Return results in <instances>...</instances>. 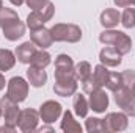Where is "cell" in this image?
<instances>
[{
	"label": "cell",
	"mask_w": 135,
	"mask_h": 133,
	"mask_svg": "<svg viewBox=\"0 0 135 133\" xmlns=\"http://www.w3.org/2000/svg\"><path fill=\"white\" fill-rule=\"evenodd\" d=\"M50 33L54 41H60V42H79L82 39L80 27L74 24H55L50 28Z\"/></svg>",
	"instance_id": "1"
},
{
	"label": "cell",
	"mask_w": 135,
	"mask_h": 133,
	"mask_svg": "<svg viewBox=\"0 0 135 133\" xmlns=\"http://www.w3.org/2000/svg\"><path fill=\"white\" fill-rule=\"evenodd\" d=\"M54 11H55V6L52 2H47L42 8L39 9H33L28 16H27V27L30 30H36L39 27H44L46 22H49L54 16Z\"/></svg>",
	"instance_id": "2"
},
{
	"label": "cell",
	"mask_w": 135,
	"mask_h": 133,
	"mask_svg": "<svg viewBox=\"0 0 135 133\" xmlns=\"http://www.w3.org/2000/svg\"><path fill=\"white\" fill-rule=\"evenodd\" d=\"M6 96L16 103H21L28 96V81L22 77H13L8 81V91Z\"/></svg>",
	"instance_id": "3"
},
{
	"label": "cell",
	"mask_w": 135,
	"mask_h": 133,
	"mask_svg": "<svg viewBox=\"0 0 135 133\" xmlns=\"http://www.w3.org/2000/svg\"><path fill=\"white\" fill-rule=\"evenodd\" d=\"M0 110H2L5 124L11 125V127H17V121H19V114H21L17 103L14 100H11L8 96H3L0 99Z\"/></svg>",
	"instance_id": "4"
},
{
	"label": "cell",
	"mask_w": 135,
	"mask_h": 133,
	"mask_svg": "<svg viewBox=\"0 0 135 133\" xmlns=\"http://www.w3.org/2000/svg\"><path fill=\"white\" fill-rule=\"evenodd\" d=\"M116 105L127 114V116H135V94L127 89V88H119L113 93Z\"/></svg>",
	"instance_id": "5"
},
{
	"label": "cell",
	"mask_w": 135,
	"mask_h": 133,
	"mask_svg": "<svg viewBox=\"0 0 135 133\" xmlns=\"http://www.w3.org/2000/svg\"><path fill=\"white\" fill-rule=\"evenodd\" d=\"M129 125V119H127V114L123 111V113H108L104 119V127H105V132H124Z\"/></svg>",
	"instance_id": "6"
},
{
	"label": "cell",
	"mask_w": 135,
	"mask_h": 133,
	"mask_svg": "<svg viewBox=\"0 0 135 133\" xmlns=\"http://www.w3.org/2000/svg\"><path fill=\"white\" fill-rule=\"evenodd\" d=\"M74 75V61L69 55H58L55 60V80L63 78H72Z\"/></svg>",
	"instance_id": "7"
},
{
	"label": "cell",
	"mask_w": 135,
	"mask_h": 133,
	"mask_svg": "<svg viewBox=\"0 0 135 133\" xmlns=\"http://www.w3.org/2000/svg\"><path fill=\"white\" fill-rule=\"evenodd\" d=\"M38 122H39V111H35L32 108L22 110L19 114V121H17V127L25 133L35 132L38 129Z\"/></svg>",
	"instance_id": "8"
},
{
	"label": "cell",
	"mask_w": 135,
	"mask_h": 133,
	"mask_svg": "<svg viewBox=\"0 0 135 133\" xmlns=\"http://www.w3.org/2000/svg\"><path fill=\"white\" fill-rule=\"evenodd\" d=\"M61 105L55 100H47L39 106V117L42 119V122L46 124H52L55 121H58V117L61 116Z\"/></svg>",
	"instance_id": "9"
},
{
	"label": "cell",
	"mask_w": 135,
	"mask_h": 133,
	"mask_svg": "<svg viewBox=\"0 0 135 133\" xmlns=\"http://www.w3.org/2000/svg\"><path fill=\"white\" fill-rule=\"evenodd\" d=\"M30 39L36 47L39 49H49L52 44H54V38H52V33L49 28L46 27H39L36 30H30Z\"/></svg>",
	"instance_id": "10"
},
{
	"label": "cell",
	"mask_w": 135,
	"mask_h": 133,
	"mask_svg": "<svg viewBox=\"0 0 135 133\" xmlns=\"http://www.w3.org/2000/svg\"><path fill=\"white\" fill-rule=\"evenodd\" d=\"M90 110L96 111V113H105L107 106H108V96L104 89H94L93 93H90V99H88Z\"/></svg>",
	"instance_id": "11"
},
{
	"label": "cell",
	"mask_w": 135,
	"mask_h": 133,
	"mask_svg": "<svg viewBox=\"0 0 135 133\" xmlns=\"http://www.w3.org/2000/svg\"><path fill=\"white\" fill-rule=\"evenodd\" d=\"M75 91H77V78L75 77H72V78H63V80H55L54 93L57 96L69 97V96H74Z\"/></svg>",
	"instance_id": "12"
},
{
	"label": "cell",
	"mask_w": 135,
	"mask_h": 133,
	"mask_svg": "<svg viewBox=\"0 0 135 133\" xmlns=\"http://www.w3.org/2000/svg\"><path fill=\"white\" fill-rule=\"evenodd\" d=\"M123 55L112 45H108V47H104L101 50V53H99V60H101V63L104 66L107 67H116L121 64V61H123V58H121Z\"/></svg>",
	"instance_id": "13"
},
{
	"label": "cell",
	"mask_w": 135,
	"mask_h": 133,
	"mask_svg": "<svg viewBox=\"0 0 135 133\" xmlns=\"http://www.w3.org/2000/svg\"><path fill=\"white\" fill-rule=\"evenodd\" d=\"M3 28V36L8 39V41H17L21 39L24 34H25V25L17 19V21H13L9 24H6Z\"/></svg>",
	"instance_id": "14"
},
{
	"label": "cell",
	"mask_w": 135,
	"mask_h": 133,
	"mask_svg": "<svg viewBox=\"0 0 135 133\" xmlns=\"http://www.w3.org/2000/svg\"><path fill=\"white\" fill-rule=\"evenodd\" d=\"M27 78H28V83L35 86V88H41L46 85L47 81V74L42 67H36V66H32L27 69Z\"/></svg>",
	"instance_id": "15"
},
{
	"label": "cell",
	"mask_w": 135,
	"mask_h": 133,
	"mask_svg": "<svg viewBox=\"0 0 135 133\" xmlns=\"http://www.w3.org/2000/svg\"><path fill=\"white\" fill-rule=\"evenodd\" d=\"M35 47H36V45H35L32 41H27V42L17 45V49H16V58H17L21 63H24V64H30L35 52H36Z\"/></svg>",
	"instance_id": "16"
},
{
	"label": "cell",
	"mask_w": 135,
	"mask_h": 133,
	"mask_svg": "<svg viewBox=\"0 0 135 133\" xmlns=\"http://www.w3.org/2000/svg\"><path fill=\"white\" fill-rule=\"evenodd\" d=\"M121 22V14L118 9L108 8L101 13V25L104 28H115Z\"/></svg>",
	"instance_id": "17"
},
{
	"label": "cell",
	"mask_w": 135,
	"mask_h": 133,
	"mask_svg": "<svg viewBox=\"0 0 135 133\" xmlns=\"http://www.w3.org/2000/svg\"><path fill=\"white\" fill-rule=\"evenodd\" d=\"M61 130L65 133H82V125L74 119L71 111L63 113V119H61Z\"/></svg>",
	"instance_id": "18"
},
{
	"label": "cell",
	"mask_w": 135,
	"mask_h": 133,
	"mask_svg": "<svg viewBox=\"0 0 135 133\" xmlns=\"http://www.w3.org/2000/svg\"><path fill=\"white\" fill-rule=\"evenodd\" d=\"M16 64V53L8 49H0V72H6Z\"/></svg>",
	"instance_id": "19"
},
{
	"label": "cell",
	"mask_w": 135,
	"mask_h": 133,
	"mask_svg": "<svg viewBox=\"0 0 135 133\" xmlns=\"http://www.w3.org/2000/svg\"><path fill=\"white\" fill-rule=\"evenodd\" d=\"M113 47H115L121 55H126V53H129L131 49H132V39H131L126 33L119 32V33H118V38H116V41L113 42Z\"/></svg>",
	"instance_id": "20"
},
{
	"label": "cell",
	"mask_w": 135,
	"mask_h": 133,
	"mask_svg": "<svg viewBox=\"0 0 135 133\" xmlns=\"http://www.w3.org/2000/svg\"><path fill=\"white\" fill-rule=\"evenodd\" d=\"M74 75H75V78H77L80 83L85 81L88 77L93 75L91 64H90L88 61H80V63H77V64L74 66Z\"/></svg>",
	"instance_id": "21"
},
{
	"label": "cell",
	"mask_w": 135,
	"mask_h": 133,
	"mask_svg": "<svg viewBox=\"0 0 135 133\" xmlns=\"http://www.w3.org/2000/svg\"><path fill=\"white\" fill-rule=\"evenodd\" d=\"M50 61H52L50 53L46 52L44 49H41V50H36V52H35V55H33V58H32V61H30V64H32V66H36V67L46 69V67L50 64Z\"/></svg>",
	"instance_id": "22"
},
{
	"label": "cell",
	"mask_w": 135,
	"mask_h": 133,
	"mask_svg": "<svg viewBox=\"0 0 135 133\" xmlns=\"http://www.w3.org/2000/svg\"><path fill=\"white\" fill-rule=\"evenodd\" d=\"M88 110H90V105H88V100L85 99L83 94H75L74 97V111L79 117H86L88 114Z\"/></svg>",
	"instance_id": "23"
},
{
	"label": "cell",
	"mask_w": 135,
	"mask_h": 133,
	"mask_svg": "<svg viewBox=\"0 0 135 133\" xmlns=\"http://www.w3.org/2000/svg\"><path fill=\"white\" fill-rule=\"evenodd\" d=\"M105 86H107V89L112 91V93H115L116 89L123 88V74H119V72H110Z\"/></svg>",
	"instance_id": "24"
},
{
	"label": "cell",
	"mask_w": 135,
	"mask_h": 133,
	"mask_svg": "<svg viewBox=\"0 0 135 133\" xmlns=\"http://www.w3.org/2000/svg\"><path fill=\"white\" fill-rule=\"evenodd\" d=\"M108 74H110V70L107 69V66H104V64H98V66L94 67V72H93V77H94V80L98 81V85L99 86H105V83H107V78H108Z\"/></svg>",
	"instance_id": "25"
},
{
	"label": "cell",
	"mask_w": 135,
	"mask_h": 133,
	"mask_svg": "<svg viewBox=\"0 0 135 133\" xmlns=\"http://www.w3.org/2000/svg\"><path fill=\"white\" fill-rule=\"evenodd\" d=\"M86 132L90 133H101L105 132V127H104V119H99V117H88L86 119Z\"/></svg>",
	"instance_id": "26"
},
{
	"label": "cell",
	"mask_w": 135,
	"mask_h": 133,
	"mask_svg": "<svg viewBox=\"0 0 135 133\" xmlns=\"http://www.w3.org/2000/svg\"><path fill=\"white\" fill-rule=\"evenodd\" d=\"M17 19H19V16L14 9H11V8H2L0 9V27H5L6 24L17 21Z\"/></svg>",
	"instance_id": "27"
},
{
	"label": "cell",
	"mask_w": 135,
	"mask_h": 133,
	"mask_svg": "<svg viewBox=\"0 0 135 133\" xmlns=\"http://www.w3.org/2000/svg\"><path fill=\"white\" fill-rule=\"evenodd\" d=\"M121 24L124 28H135V8H126L121 14Z\"/></svg>",
	"instance_id": "28"
},
{
	"label": "cell",
	"mask_w": 135,
	"mask_h": 133,
	"mask_svg": "<svg viewBox=\"0 0 135 133\" xmlns=\"http://www.w3.org/2000/svg\"><path fill=\"white\" fill-rule=\"evenodd\" d=\"M118 30H112V28H105L101 34H99V41L105 45H113V42L118 38Z\"/></svg>",
	"instance_id": "29"
},
{
	"label": "cell",
	"mask_w": 135,
	"mask_h": 133,
	"mask_svg": "<svg viewBox=\"0 0 135 133\" xmlns=\"http://www.w3.org/2000/svg\"><path fill=\"white\" fill-rule=\"evenodd\" d=\"M123 86L131 89L135 86V70H124L123 72Z\"/></svg>",
	"instance_id": "30"
},
{
	"label": "cell",
	"mask_w": 135,
	"mask_h": 133,
	"mask_svg": "<svg viewBox=\"0 0 135 133\" xmlns=\"http://www.w3.org/2000/svg\"><path fill=\"white\" fill-rule=\"evenodd\" d=\"M82 86H83V91H85V93H88V94H90V93H93L94 89H99V88H101V86L98 85V81L94 80V77H93V75H91V77H88L85 81H82Z\"/></svg>",
	"instance_id": "31"
},
{
	"label": "cell",
	"mask_w": 135,
	"mask_h": 133,
	"mask_svg": "<svg viewBox=\"0 0 135 133\" xmlns=\"http://www.w3.org/2000/svg\"><path fill=\"white\" fill-rule=\"evenodd\" d=\"M47 2H49V0H25L27 6L32 8V11H33V9H39V8H42Z\"/></svg>",
	"instance_id": "32"
},
{
	"label": "cell",
	"mask_w": 135,
	"mask_h": 133,
	"mask_svg": "<svg viewBox=\"0 0 135 133\" xmlns=\"http://www.w3.org/2000/svg\"><path fill=\"white\" fill-rule=\"evenodd\" d=\"M113 2H115V5L118 8H127V6H131L129 0H113Z\"/></svg>",
	"instance_id": "33"
},
{
	"label": "cell",
	"mask_w": 135,
	"mask_h": 133,
	"mask_svg": "<svg viewBox=\"0 0 135 133\" xmlns=\"http://www.w3.org/2000/svg\"><path fill=\"white\" fill-rule=\"evenodd\" d=\"M0 132L2 133H13V132H16V127H11V125H3V127H0Z\"/></svg>",
	"instance_id": "34"
},
{
	"label": "cell",
	"mask_w": 135,
	"mask_h": 133,
	"mask_svg": "<svg viewBox=\"0 0 135 133\" xmlns=\"http://www.w3.org/2000/svg\"><path fill=\"white\" fill-rule=\"evenodd\" d=\"M5 85H8V83L5 81V77H3V74L0 72V91H2L3 88H5Z\"/></svg>",
	"instance_id": "35"
},
{
	"label": "cell",
	"mask_w": 135,
	"mask_h": 133,
	"mask_svg": "<svg viewBox=\"0 0 135 133\" xmlns=\"http://www.w3.org/2000/svg\"><path fill=\"white\" fill-rule=\"evenodd\" d=\"M9 2H11V3H13L14 6H21V5H22V3H24L25 0H9Z\"/></svg>",
	"instance_id": "36"
},
{
	"label": "cell",
	"mask_w": 135,
	"mask_h": 133,
	"mask_svg": "<svg viewBox=\"0 0 135 133\" xmlns=\"http://www.w3.org/2000/svg\"><path fill=\"white\" fill-rule=\"evenodd\" d=\"M38 132H54V129L52 127H41V129H38Z\"/></svg>",
	"instance_id": "37"
},
{
	"label": "cell",
	"mask_w": 135,
	"mask_h": 133,
	"mask_svg": "<svg viewBox=\"0 0 135 133\" xmlns=\"http://www.w3.org/2000/svg\"><path fill=\"white\" fill-rule=\"evenodd\" d=\"M3 8V0H0V9Z\"/></svg>",
	"instance_id": "38"
},
{
	"label": "cell",
	"mask_w": 135,
	"mask_h": 133,
	"mask_svg": "<svg viewBox=\"0 0 135 133\" xmlns=\"http://www.w3.org/2000/svg\"><path fill=\"white\" fill-rule=\"evenodd\" d=\"M129 3H131V5H135V0H129Z\"/></svg>",
	"instance_id": "39"
},
{
	"label": "cell",
	"mask_w": 135,
	"mask_h": 133,
	"mask_svg": "<svg viewBox=\"0 0 135 133\" xmlns=\"http://www.w3.org/2000/svg\"><path fill=\"white\" fill-rule=\"evenodd\" d=\"M132 93H134V94H135V86H134V88H132Z\"/></svg>",
	"instance_id": "40"
},
{
	"label": "cell",
	"mask_w": 135,
	"mask_h": 133,
	"mask_svg": "<svg viewBox=\"0 0 135 133\" xmlns=\"http://www.w3.org/2000/svg\"><path fill=\"white\" fill-rule=\"evenodd\" d=\"M0 117H2V110H0Z\"/></svg>",
	"instance_id": "41"
}]
</instances>
